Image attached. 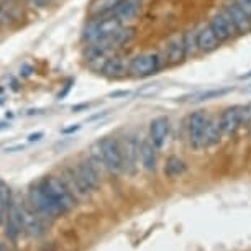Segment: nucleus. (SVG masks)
<instances>
[{"instance_id":"nucleus-29","label":"nucleus","mask_w":251,"mask_h":251,"mask_svg":"<svg viewBox=\"0 0 251 251\" xmlns=\"http://www.w3.org/2000/svg\"><path fill=\"white\" fill-rule=\"evenodd\" d=\"M80 128V125H75V126H71V128H66V130H63V133H73V131H77Z\"/></svg>"},{"instance_id":"nucleus-38","label":"nucleus","mask_w":251,"mask_h":251,"mask_svg":"<svg viewBox=\"0 0 251 251\" xmlns=\"http://www.w3.org/2000/svg\"><path fill=\"white\" fill-rule=\"evenodd\" d=\"M248 91H250V92H251V87H250V89H248Z\"/></svg>"},{"instance_id":"nucleus-5","label":"nucleus","mask_w":251,"mask_h":251,"mask_svg":"<svg viewBox=\"0 0 251 251\" xmlns=\"http://www.w3.org/2000/svg\"><path fill=\"white\" fill-rule=\"evenodd\" d=\"M102 151V159L105 169L113 176H120L123 173V156L120 148V140L115 136H105V138L99 140Z\"/></svg>"},{"instance_id":"nucleus-17","label":"nucleus","mask_w":251,"mask_h":251,"mask_svg":"<svg viewBox=\"0 0 251 251\" xmlns=\"http://www.w3.org/2000/svg\"><path fill=\"white\" fill-rule=\"evenodd\" d=\"M23 230H25V226H23V217H22V210H20V202L12 201L10 205H8V212H7L5 235L10 240L15 241L18 236L22 235Z\"/></svg>"},{"instance_id":"nucleus-30","label":"nucleus","mask_w":251,"mask_h":251,"mask_svg":"<svg viewBox=\"0 0 251 251\" xmlns=\"http://www.w3.org/2000/svg\"><path fill=\"white\" fill-rule=\"evenodd\" d=\"M240 80H251V71H248L246 74H241L240 75Z\"/></svg>"},{"instance_id":"nucleus-1","label":"nucleus","mask_w":251,"mask_h":251,"mask_svg":"<svg viewBox=\"0 0 251 251\" xmlns=\"http://www.w3.org/2000/svg\"><path fill=\"white\" fill-rule=\"evenodd\" d=\"M123 26V23L117 17H99V18H87L86 25L80 33V40L84 45H96L107 38L113 36Z\"/></svg>"},{"instance_id":"nucleus-7","label":"nucleus","mask_w":251,"mask_h":251,"mask_svg":"<svg viewBox=\"0 0 251 251\" xmlns=\"http://www.w3.org/2000/svg\"><path fill=\"white\" fill-rule=\"evenodd\" d=\"M140 143L141 140L135 133H126L120 140V148L123 156V173L135 176L140 166Z\"/></svg>"},{"instance_id":"nucleus-2","label":"nucleus","mask_w":251,"mask_h":251,"mask_svg":"<svg viewBox=\"0 0 251 251\" xmlns=\"http://www.w3.org/2000/svg\"><path fill=\"white\" fill-rule=\"evenodd\" d=\"M166 68V61L163 53L159 51H141L130 56L128 74L135 79H146L158 74L161 69Z\"/></svg>"},{"instance_id":"nucleus-23","label":"nucleus","mask_w":251,"mask_h":251,"mask_svg":"<svg viewBox=\"0 0 251 251\" xmlns=\"http://www.w3.org/2000/svg\"><path fill=\"white\" fill-rule=\"evenodd\" d=\"M222 138H224V133L220 130L219 117H208L205 130V148H212V146L219 145Z\"/></svg>"},{"instance_id":"nucleus-19","label":"nucleus","mask_w":251,"mask_h":251,"mask_svg":"<svg viewBox=\"0 0 251 251\" xmlns=\"http://www.w3.org/2000/svg\"><path fill=\"white\" fill-rule=\"evenodd\" d=\"M158 148L153 145V141L148 140H141L140 143V163L141 168L146 173H154L158 168Z\"/></svg>"},{"instance_id":"nucleus-37","label":"nucleus","mask_w":251,"mask_h":251,"mask_svg":"<svg viewBox=\"0 0 251 251\" xmlns=\"http://www.w3.org/2000/svg\"><path fill=\"white\" fill-rule=\"evenodd\" d=\"M2 103H3V100H2V99H0V105H2Z\"/></svg>"},{"instance_id":"nucleus-22","label":"nucleus","mask_w":251,"mask_h":251,"mask_svg":"<svg viewBox=\"0 0 251 251\" xmlns=\"http://www.w3.org/2000/svg\"><path fill=\"white\" fill-rule=\"evenodd\" d=\"M187 173V163L179 156H169L164 164V176L169 179L182 177Z\"/></svg>"},{"instance_id":"nucleus-20","label":"nucleus","mask_w":251,"mask_h":251,"mask_svg":"<svg viewBox=\"0 0 251 251\" xmlns=\"http://www.w3.org/2000/svg\"><path fill=\"white\" fill-rule=\"evenodd\" d=\"M61 177H63V181L66 182V186L69 187V191L73 192L74 197H77V199L89 197L91 191L84 186L82 179H80L77 171H75V166H74V168H64L63 176H61Z\"/></svg>"},{"instance_id":"nucleus-18","label":"nucleus","mask_w":251,"mask_h":251,"mask_svg":"<svg viewBox=\"0 0 251 251\" xmlns=\"http://www.w3.org/2000/svg\"><path fill=\"white\" fill-rule=\"evenodd\" d=\"M143 7V0H122L113 10V17H117L123 25H130L136 20Z\"/></svg>"},{"instance_id":"nucleus-4","label":"nucleus","mask_w":251,"mask_h":251,"mask_svg":"<svg viewBox=\"0 0 251 251\" xmlns=\"http://www.w3.org/2000/svg\"><path fill=\"white\" fill-rule=\"evenodd\" d=\"M208 112L207 110H199L189 113L187 122H186V131H187V140L189 145L194 150H203L205 148V130L208 123Z\"/></svg>"},{"instance_id":"nucleus-11","label":"nucleus","mask_w":251,"mask_h":251,"mask_svg":"<svg viewBox=\"0 0 251 251\" xmlns=\"http://www.w3.org/2000/svg\"><path fill=\"white\" fill-rule=\"evenodd\" d=\"M220 130L224 136L231 138L243 128V120H241V105H228L220 112L219 115Z\"/></svg>"},{"instance_id":"nucleus-33","label":"nucleus","mask_w":251,"mask_h":251,"mask_svg":"<svg viewBox=\"0 0 251 251\" xmlns=\"http://www.w3.org/2000/svg\"><path fill=\"white\" fill-rule=\"evenodd\" d=\"M118 96H128V92H115V94H112V97H118Z\"/></svg>"},{"instance_id":"nucleus-35","label":"nucleus","mask_w":251,"mask_h":251,"mask_svg":"<svg viewBox=\"0 0 251 251\" xmlns=\"http://www.w3.org/2000/svg\"><path fill=\"white\" fill-rule=\"evenodd\" d=\"M0 251H7L5 245H3V243H0Z\"/></svg>"},{"instance_id":"nucleus-9","label":"nucleus","mask_w":251,"mask_h":251,"mask_svg":"<svg viewBox=\"0 0 251 251\" xmlns=\"http://www.w3.org/2000/svg\"><path fill=\"white\" fill-rule=\"evenodd\" d=\"M220 8L226 13V17L230 18L233 23L238 36H245L251 33V15H248L238 3H235L233 0H224L220 3Z\"/></svg>"},{"instance_id":"nucleus-8","label":"nucleus","mask_w":251,"mask_h":251,"mask_svg":"<svg viewBox=\"0 0 251 251\" xmlns=\"http://www.w3.org/2000/svg\"><path fill=\"white\" fill-rule=\"evenodd\" d=\"M208 25H210L212 31L215 33V36L220 40V43H230V41H233L235 38H238V33H236L233 23L228 17H226V13L222 10L219 7L217 10L212 13L210 17H208Z\"/></svg>"},{"instance_id":"nucleus-26","label":"nucleus","mask_w":251,"mask_h":251,"mask_svg":"<svg viewBox=\"0 0 251 251\" xmlns=\"http://www.w3.org/2000/svg\"><path fill=\"white\" fill-rule=\"evenodd\" d=\"M241 120H243V126H246L251 123V102L241 105Z\"/></svg>"},{"instance_id":"nucleus-28","label":"nucleus","mask_w":251,"mask_h":251,"mask_svg":"<svg viewBox=\"0 0 251 251\" xmlns=\"http://www.w3.org/2000/svg\"><path fill=\"white\" fill-rule=\"evenodd\" d=\"M43 138V131H36V133H31L28 136V141H40Z\"/></svg>"},{"instance_id":"nucleus-13","label":"nucleus","mask_w":251,"mask_h":251,"mask_svg":"<svg viewBox=\"0 0 251 251\" xmlns=\"http://www.w3.org/2000/svg\"><path fill=\"white\" fill-rule=\"evenodd\" d=\"M75 171L82 179L84 186H86L91 192H96L99 187L102 186V177L99 166L94 163L91 158H84L75 164Z\"/></svg>"},{"instance_id":"nucleus-27","label":"nucleus","mask_w":251,"mask_h":251,"mask_svg":"<svg viewBox=\"0 0 251 251\" xmlns=\"http://www.w3.org/2000/svg\"><path fill=\"white\" fill-rule=\"evenodd\" d=\"M25 3H28L33 8H48L50 7V0H23Z\"/></svg>"},{"instance_id":"nucleus-6","label":"nucleus","mask_w":251,"mask_h":251,"mask_svg":"<svg viewBox=\"0 0 251 251\" xmlns=\"http://www.w3.org/2000/svg\"><path fill=\"white\" fill-rule=\"evenodd\" d=\"M26 201L30 202V205L35 208V210L43 217L45 220H53L56 217L61 215V212L58 210V207L54 205L53 201L48 197V194L43 191L40 181L31 184L30 189H28V197Z\"/></svg>"},{"instance_id":"nucleus-16","label":"nucleus","mask_w":251,"mask_h":251,"mask_svg":"<svg viewBox=\"0 0 251 251\" xmlns=\"http://www.w3.org/2000/svg\"><path fill=\"white\" fill-rule=\"evenodd\" d=\"M150 136L148 138L153 141V145L158 150H161L166 145V141L169 138V133H171V122H169V117L161 115L156 117L150 122Z\"/></svg>"},{"instance_id":"nucleus-3","label":"nucleus","mask_w":251,"mask_h":251,"mask_svg":"<svg viewBox=\"0 0 251 251\" xmlns=\"http://www.w3.org/2000/svg\"><path fill=\"white\" fill-rule=\"evenodd\" d=\"M40 184H41V187H43V191L48 194V197L53 201L54 205L58 207L61 215L73 210L75 205V197L73 196V192L69 191V187L66 186L63 177L45 176L43 179H40Z\"/></svg>"},{"instance_id":"nucleus-34","label":"nucleus","mask_w":251,"mask_h":251,"mask_svg":"<svg viewBox=\"0 0 251 251\" xmlns=\"http://www.w3.org/2000/svg\"><path fill=\"white\" fill-rule=\"evenodd\" d=\"M246 133H248V138L251 140V123H250L248 126H246Z\"/></svg>"},{"instance_id":"nucleus-24","label":"nucleus","mask_w":251,"mask_h":251,"mask_svg":"<svg viewBox=\"0 0 251 251\" xmlns=\"http://www.w3.org/2000/svg\"><path fill=\"white\" fill-rule=\"evenodd\" d=\"M197 28H187L186 31L182 33V40H184V48H186V56L187 59H192L199 54V48H197V35H196Z\"/></svg>"},{"instance_id":"nucleus-32","label":"nucleus","mask_w":251,"mask_h":251,"mask_svg":"<svg viewBox=\"0 0 251 251\" xmlns=\"http://www.w3.org/2000/svg\"><path fill=\"white\" fill-rule=\"evenodd\" d=\"M8 126H10V123H7V122H0V130H7Z\"/></svg>"},{"instance_id":"nucleus-36","label":"nucleus","mask_w":251,"mask_h":251,"mask_svg":"<svg viewBox=\"0 0 251 251\" xmlns=\"http://www.w3.org/2000/svg\"><path fill=\"white\" fill-rule=\"evenodd\" d=\"M0 2H3V3H12V2H15V0H0Z\"/></svg>"},{"instance_id":"nucleus-25","label":"nucleus","mask_w":251,"mask_h":251,"mask_svg":"<svg viewBox=\"0 0 251 251\" xmlns=\"http://www.w3.org/2000/svg\"><path fill=\"white\" fill-rule=\"evenodd\" d=\"M231 91H233V87L210 89V91H205V92L197 94L196 99H192V102H205V100H212V99H219V97L226 96V94H230Z\"/></svg>"},{"instance_id":"nucleus-31","label":"nucleus","mask_w":251,"mask_h":251,"mask_svg":"<svg viewBox=\"0 0 251 251\" xmlns=\"http://www.w3.org/2000/svg\"><path fill=\"white\" fill-rule=\"evenodd\" d=\"M17 150H23V146H22V145H18V146H12V148H7L5 151H7V153H13V151H17Z\"/></svg>"},{"instance_id":"nucleus-10","label":"nucleus","mask_w":251,"mask_h":251,"mask_svg":"<svg viewBox=\"0 0 251 251\" xmlns=\"http://www.w3.org/2000/svg\"><path fill=\"white\" fill-rule=\"evenodd\" d=\"M163 56L166 61V68H176V66H181L184 61H187L182 33H174L173 36L166 40Z\"/></svg>"},{"instance_id":"nucleus-12","label":"nucleus","mask_w":251,"mask_h":251,"mask_svg":"<svg viewBox=\"0 0 251 251\" xmlns=\"http://www.w3.org/2000/svg\"><path fill=\"white\" fill-rule=\"evenodd\" d=\"M128 64H130V58L125 56L123 53H113L108 56V59L103 64L102 69V75L110 80H120L125 79L128 74Z\"/></svg>"},{"instance_id":"nucleus-15","label":"nucleus","mask_w":251,"mask_h":251,"mask_svg":"<svg viewBox=\"0 0 251 251\" xmlns=\"http://www.w3.org/2000/svg\"><path fill=\"white\" fill-rule=\"evenodd\" d=\"M196 35H197L199 54L201 56H207V54L215 53V51L222 46L220 40L215 36V33L212 31V28L208 23H202V25L197 28Z\"/></svg>"},{"instance_id":"nucleus-14","label":"nucleus","mask_w":251,"mask_h":251,"mask_svg":"<svg viewBox=\"0 0 251 251\" xmlns=\"http://www.w3.org/2000/svg\"><path fill=\"white\" fill-rule=\"evenodd\" d=\"M110 53L100 45H86L82 51V59L86 66L96 74H100L103 69V64L108 59Z\"/></svg>"},{"instance_id":"nucleus-21","label":"nucleus","mask_w":251,"mask_h":251,"mask_svg":"<svg viewBox=\"0 0 251 251\" xmlns=\"http://www.w3.org/2000/svg\"><path fill=\"white\" fill-rule=\"evenodd\" d=\"M120 2L122 0H91L87 7V18L113 15V10Z\"/></svg>"}]
</instances>
